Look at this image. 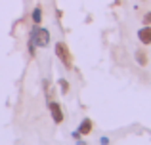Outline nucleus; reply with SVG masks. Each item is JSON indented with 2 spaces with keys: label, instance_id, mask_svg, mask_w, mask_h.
<instances>
[{
  "label": "nucleus",
  "instance_id": "0eeeda50",
  "mask_svg": "<svg viewBox=\"0 0 151 145\" xmlns=\"http://www.w3.org/2000/svg\"><path fill=\"white\" fill-rule=\"evenodd\" d=\"M136 59H138V63H140V65H145V63H147V57H145L144 52H136Z\"/></svg>",
  "mask_w": 151,
  "mask_h": 145
},
{
  "label": "nucleus",
  "instance_id": "20e7f679",
  "mask_svg": "<svg viewBox=\"0 0 151 145\" xmlns=\"http://www.w3.org/2000/svg\"><path fill=\"white\" fill-rule=\"evenodd\" d=\"M138 38H140V42H144V44H151V25H145L144 29L138 31Z\"/></svg>",
  "mask_w": 151,
  "mask_h": 145
},
{
  "label": "nucleus",
  "instance_id": "f03ea898",
  "mask_svg": "<svg viewBox=\"0 0 151 145\" xmlns=\"http://www.w3.org/2000/svg\"><path fill=\"white\" fill-rule=\"evenodd\" d=\"M55 56H58V59L63 63L65 69H73V56H71L69 46L65 42H58L55 44Z\"/></svg>",
  "mask_w": 151,
  "mask_h": 145
},
{
  "label": "nucleus",
  "instance_id": "1a4fd4ad",
  "mask_svg": "<svg viewBox=\"0 0 151 145\" xmlns=\"http://www.w3.org/2000/svg\"><path fill=\"white\" fill-rule=\"evenodd\" d=\"M59 86H61V92L63 94L69 92V84H67V80H63V78H61V80H59Z\"/></svg>",
  "mask_w": 151,
  "mask_h": 145
},
{
  "label": "nucleus",
  "instance_id": "f257e3e1",
  "mask_svg": "<svg viewBox=\"0 0 151 145\" xmlns=\"http://www.w3.org/2000/svg\"><path fill=\"white\" fill-rule=\"evenodd\" d=\"M29 40L33 42L35 46H42V48H46V46L50 44V33L46 29H40L38 25H35L33 29H31Z\"/></svg>",
  "mask_w": 151,
  "mask_h": 145
},
{
  "label": "nucleus",
  "instance_id": "7ed1b4c3",
  "mask_svg": "<svg viewBox=\"0 0 151 145\" xmlns=\"http://www.w3.org/2000/svg\"><path fill=\"white\" fill-rule=\"evenodd\" d=\"M48 107H50V113H52V119H54L55 124H61L63 122V111L61 107H59V103H55V101H48Z\"/></svg>",
  "mask_w": 151,
  "mask_h": 145
},
{
  "label": "nucleus",
  "instance_id": "423d86ee",
  "mask_svg": "<svg viewBox=\"0 0 151 145\" xmlns=\"http://www.w3.org/2000/svg\"><path fill=\"white\" fill-rule=\"evenodd\" d=\"M40 19H42V10H40V8H35V11H33V21H35V25H38V23H40Z\"/></svg>",
  "mask_w": 151,
  "mask_h": 145
},
{
  "label": "nucleus",
  "instance_id": "39448f33",
  "mask_svg": "<svg viewBox=\"0 0 151 145\" xmlns=\"http://www.w3.org/2000/svg\"><path fill=\"white\" fill-rule=\"evenodd\" d=\"M78 132H81V136H88L90 132H92V120L84 119L81 122V126H78Z\"/></svg>",
  "mask_w": 151,
  "mask_h": 145
},
{
  "label": "nucleus",
  "instance_id": "9d476101",
  "mask_svg": "<svg viewBox=\"0 0 151 145\" xmlns=\"http://www.w3.org/2000/svg\"><path fill=\"white\" fill-rule=\"evenodd\" d=\"M144 23H145V25H151V11L144 15Z\"/></svg>",
  "mask_w": 151,
  "mask_h": 145
},
{
  "label": "nucleus",
  "instance_id": "6e6552de",
  "mask_svg": "<svg viewBox=\"0 0 151 145\" xmlns=\"http://www.w3.org/2000/svg\"><path fill=\"white\" fill-rule=\"evenodd\" d=\"M44 88H46V99H52V94H54V90H52V86H50V82L48 80H44Z\"/></svg>",
  "mask_w": 151,
  "mask_h": 145
}]
</instances>
